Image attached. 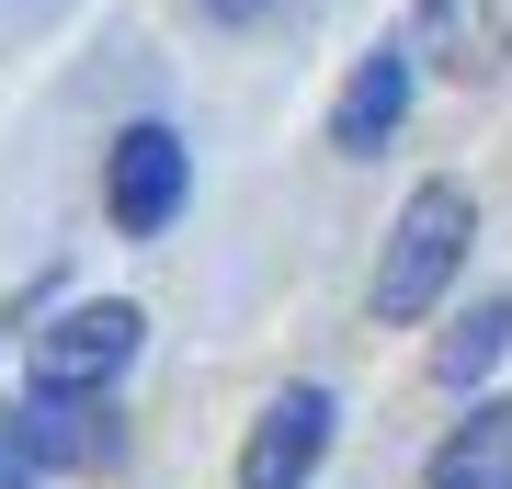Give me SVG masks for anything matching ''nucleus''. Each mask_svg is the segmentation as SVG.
<instances>
[{"label": "nucleus", "instance_id": "obj_1", "mask_svg": "<svg viewBox=\"0 0 512 489\" xmlns=\"http://www.w3.org/2000/svg\"><path fill=\"white\" fill-rule=\"evenodd\" d=\"M467 194L456 182H421V194L399 205V228H387V251H376V273H365V308L399 330V319H421L444 285H456V262H467Z\"/></svg>", "mask_w": 512, "mask_h": 489}, {"label": "nucleus", "instance_id": "obj_2", "mask_svg": "<svg viewBox=\"0 0 512 489\" xmlns=\"http://www.w3.org/2000/svg\"><path fill=\"white\" fill-rule=\"evenodd\" d=\"M137 353H148V319L137 308H69L57 330H35V399L80 410V399H103Z\"/></svg>", "mask_w": 512, "mask_h": 489}, {"label": "nucleus", "instance_id": "obj_3", "mask_svg": "<svg viewBox=\"0 0 512 489\" xmlns=\"http://www.w3.org/2000/svg\"><path fill=\"white\" fill-rule=\"evenodd\" d=\"M330 433H342V410H330V387H274L251 421V444H239V489H308Z\"/></svg>", "mask_w": 512, "mask_h": 489}, {"label": "nucleus", "instance_id": "obj_4", "mask_svg": "<svg viewBox=\"0 0 512 489\" xmlns=\"http://www.w3.org/2000/svg\"><path fill=\"white\" fill-rule=\"evenodd\" d=\"M183 194H194V160H183V137H171V126H126V137H114L103 205H114V228H126V239H160L171 217H183Z\"/></svg>", "mask_w": 512, "mask_h": 489}, {"label": "nucleus", "instance_id": "obj_5", "mask_svg": "<svg viewBox=\"0 0 512 489\" xmlns=\"http://www.w3.org/2000/svg\"><path fill=\"white\" fill-rule=\"evenodd\" d=\"M410 103H421L410 46H365V57H353V80H342V114H330V148H342V160H376V148H399Z\"/></svg>", "mask_w": 512, "mask_h": 489}, {"label": "nucleus", "instance_id": "obj_6", "mask_svg": "<svg viewBox=\"0 0 512 489\" xmlns=\"http://www.w3.org/2000/svg\"><path fill=\"white\" fill-rule=\"evenodd\" d=\"M421 46L456 80H501L512 69V0H421Z\"/></svg>", "mask_w": 512, "mask_h": 489}, {"label": "nucleus", "instance_id": "obj_7", "mask_svg": "<svg viewBox=\"0 0 512 489\" xmlns=\"http://www.w3.org/2000/svg\"><path fill=\"white\" fill-rule=\"evenodd\" d=\"M421 489H512V399L467 410L456 433H444V455L421 467Z\"/></svg>", "mask_w": 512, "mask_h": 489}, {"label": "nucleus", "instance_id": "obj_8", "mask_svg": "<svg viewBox=\"0 0 512 489\" xmlns=\"http://www.w3.org/2000/svg\"><path fill=\"white\" fill-rule=\"evenodd\" d=\"M501 353H512V296H490V308H467L456 330H444V342H433V376L444 387H478Z\"/></svg>", "mask_w": 512, "mask_h": 489}, {"label": "nucleus", "instance_id": "obj_9", "mask_svg": "<svg viewBox=\"0 0 512 489\" xmlns=\"http://www.w3.org/2000/svg\"><path fill=\"white\" fill-rule=\"evenodd\" d=\"M46 478V444H35V421H0V489H35Z\"/></svg>", "mask_w": 512, "mask_h": 489}, {"label": "nucleus", "instance_id": "obj_10", "mask_svg": "<svg viewBox=\"0 0 512 489\" xmlns=\"http://www.w3.org/2000/svg\"><path fill=\"white\" fill-rule=\"evenodd\" d=\"M205 12H217V23H251V12H274V0H205Z\"/></svg>", "mask_w": 512, "mask_h": 489}]
</instances>
